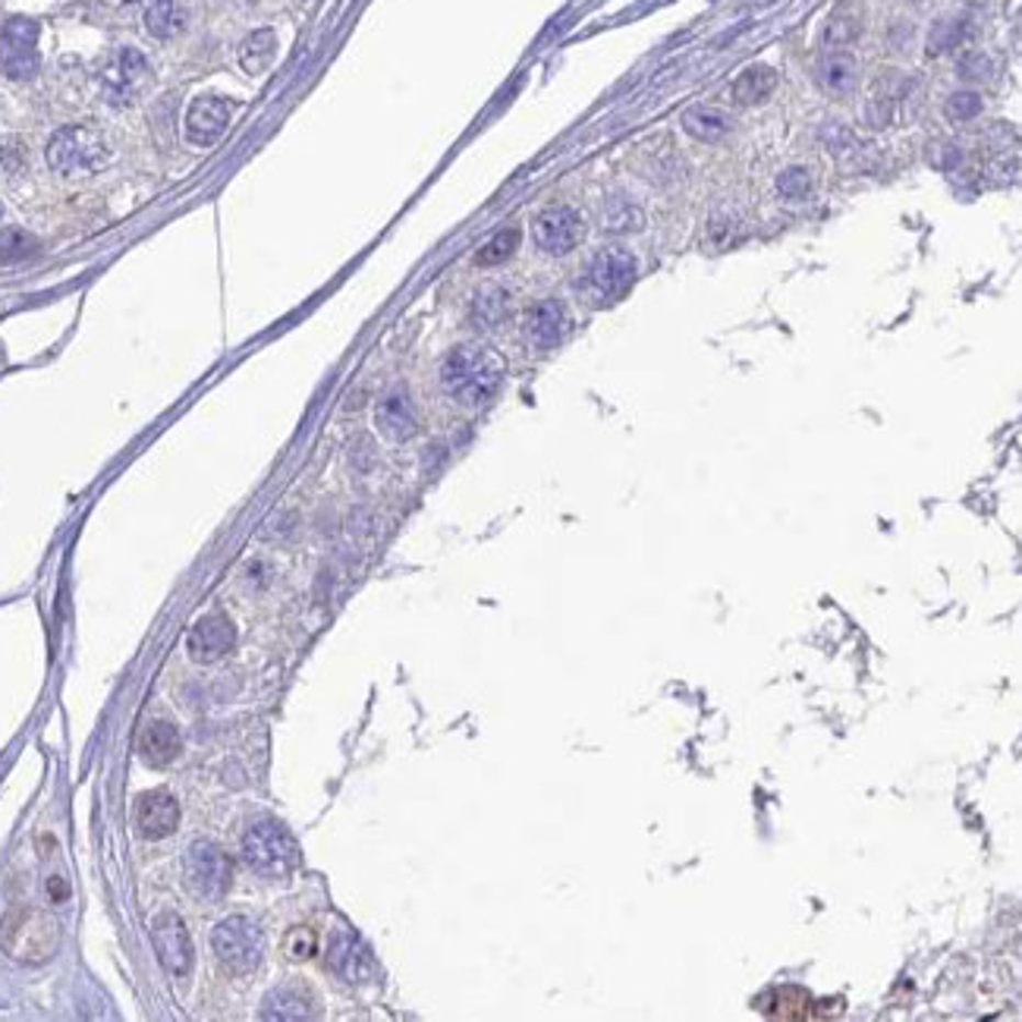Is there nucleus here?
<instances>
[{
  "instance_id": "29",
  "label": "nucleus",
  "mask_w": 1022,
  "mask_h": 1022,
  "mask_svg": "<svg viewBox=\"0 0 1022 1022\" xmlns=\"http://www.w3.org/2000/svg\"><path fill=\"white\" fill-rule=\"evenodd\" d=\"M318 953V934L312 929H290L283 937V956L287 959H312Z\"/></svg>"
},
{
  "instance_id": "3",
  "label": "nucleus",
  "mask_w": 1022,
  "mask_h": 1022,
  "mask_svg": "<svg viewBox=\"0 0 1022 1022\" xmlns=\"http://www.w3.org/2000/svg\"><path fill=\"white\" fill-rule=\"evenodd\" d=\"M243 856L261 878L283 881L300 865V846L280 821H258L243 840Z\"/></svg>"
},
{
  "instance_id": "8",
  "label": "nucleus",
  "mask_w": 1022,
  "mask_h": 1022,
  "mask_svg": "<svg viewBox=\"0 0 1022 1022\" xmlns=\"http://www.w3.org/2000/svg\"><path fill=\"white\" fill-rule=\"evenodd\" d=\"M532 236L541 252L566 256V252H573L582 243L585 224H582L580 211L566 209V205H554V209H544L535 217Z\"/></svg>"
},
{
  "instance_id": "12",
  "label": "nucleus",
  "mask_w": 1022,
  "mask_h": 1022,
  "mask_svg": "<svg viewBox=\"0 0 1022 1022\" xmlns=\"http://www.w3.org/2000/svg\"><path fill=\"white\" fill-rule=\"evenodd\" d=\"M151 937H155V947H158L164 966L173 976H187L189 966H192V937H189L187 922L173 909L158 912V919L151 925Z\"/></svg>"
},
{
  "instance_id": "14",
  "label": "nucleus",
  "mask_w": 1022,
  "mask_h": 1022,
  "mask_svg": "<svg viewBox=\"0 0 1022 1022\" xmlns=\"http://www.w3.org/2000/svg\"><path fill=\"white\" fill-rule=\"evenodd\" d=\"M233 645H236V627H233L231 617H224V614L202 617L192 627L187 642L192 661H199V664H209V661H217V658L231 654Z\"/></svg>"
},
{
  "instance_id": "18",
  "label": "nucleus",
  "mask_w": 1022,
  "mask_h": 1022,
  "mask_svg": "<svg viewBox=\"0 0 1022 1022\" xmlns=\"http://www.w3.org/2000/svg\"><path fill=\"white\" fill-rule=\"evenodd\" d=\"M318 1013V1000L308 995L303 985H283L265 998V1020H312Z\"/></svg>"
},
{
  "instance_id": "15",
  "label": "nucleus",
  "mask_w": 1022,
  "mask_h": 1022,
  "mask_svg": "<svg viewBox=\"0 0 1022 1022\" xmlns=\"http://www.w3.org/2000/svg\"><path fill=\"white\" fill-rule=\"evenodd\" d=\"M136 828L148 840L170 836L180 828V806L167 790H148L136 799Z\"/></svg>"
},
{
  "instance_id": "19",
  "label": "nucleus",
  "mask_w": 1022,
  "mask_h": 1022,
  "mask_svg": "<svg viewBox=\"0 0 1022 1022\" xmlns=\"http://www.w3.org/2000/svg\"><path fill=\"white\" fill-rule=\"evenodd\" d=\"M139 752L142 759L151 767L170 765V762L183 752V737H180V730H177L173 723L155 720V723H148V727L142 730Z\"/></svg>"
},
{
  "instance_id": "33",
  "label": "nucleus",
  "mask_w": 1022,
  "mask_h": 1022,
  "mask_svg": "<svg viewBox=\"0 0 1022 1022\" xmlns=\"http://www.w3.org/2000/svg\"><path fill=\"white\" fill-rule=\"evenodd\" d=\"M0 224H3V202H0Z\"/></svg>"
},
{
  "instance_id": "13",
  "label": "nucleus",
  "mask_w": 1022,
  "mask_h": 1022,
  "mask_svg": "<svg viewBox=\"0 0 1022 1022\" xmlns=\"http://www.w3.org/2000/svg\"><path fill=\"white\" fill-rule=\"evenodd\" d=\"M231 126V101L217 94H199L187 111V139L199 148H209Z\"/></svg>"
},
{
  "instance_id": "16",
  "label": "nucleus",
  "mask_w": 1022,
  "mask_h": 1022,
  "mask_svg": "<svg viewBox=\"0 0 1022 1022\" xmlns=\"http://www.w3.org/2000/svg\"><path fill=\"white\" fill-rule=\"evenodd\" d=\"M570 330V315L558 300H544L529 312V322H526V334L538 349L558 347L560 340L566 337Z\"/></svg>"
},
{
  "instance_id": "25",
  "label": "nucleus",
  "mask_w": 1022,
  "mask_h": 1022,
  "mask_svg": "<svg viewBox=\"0 0 1022 1022\" xmlns=\"http://www.w3.org/2000/svg\"><path fill=\"white\" fill-rule=\"evenodd\" d=\"M274 50H278L274 32L258 29V32H252V35L243 42V47H239V64H243V70L246 72H261L274 60Z\"/></svg>"
},
{
  "instance_id": "22",
  "label": "nucleus",
  "mask_w": 1022,
  "mask_h": 1022,
  "mask_svg": "<svg viewBox=\"0 0 1022 1022\" xmlns=\"http://www.w3.org/2000/svg\"><path fill=\"white\" fill-rule=\"evenodd\" d=\"M862 35V7L860 3H840L831 20L824 25V45L831 50H843L846 45H853Z\"/></svg>"
},
{
  "instance_id": "11",
  "label": "nucleus",
  "mask_w": 1022,
  "mask_h": 1022,
  "mask_svg": "<svg viewBox=\"0 0 1022 1022\" xmlns=\"http://www.w3.org/2000/svg\"><path fill=\"white\" fill-rule=\"evenodd\" d=\"M38 25L29 20H13L0 32V70L13 79H29L38 70V54H35Z\"/></svg>"
},
{
  "instance_id": "10",
  "label": "nucleus",
  "mask_w": 1022,
  "mask_h": 1022,
  "mask_svg": "<svg viewBox=\"0 0 1022 1022\" xmlns=\"http://www.w3.org/2000/svg\"><path fill=\"white\" fill-rule=\"evenodd\" d=\"M327 966L337 978H344L347 985H366L374 976L372 951L362 944V937H356L349 929H337L327 947Z\"/></svg>"
},
{
  "instance_id": "20",
  "label": "nucleus",
  "mask_w": 1022,
  "mask_h": 1022,
  "mask_svg": "<svg viewBox=\"0 0 1022 1022\" xmlns=\"http://www.w3.org/2000/svg\"><path fill=\"white\" fill-rule=\"evenodd\" d=\"M818 82L828 94H850L860 82V64L846 50H831L818 64Z\"/></svg>"
},
{
  "instance_id": "23",
  "label": "nucleus",
  "mask_w": 1022,
  "mask_h": 1022,
  "mask_svg": "<svg viewBox=\"0 0 1022 1022\" xmlns=\"http://www.w3.org/2000/svg\"><path fill=\"white\" fill-rule=\"evenodd\" d=\"M774 86H777V72L765 67V64H755V67H749L737 76V82H733V101L737 104H743V108H752V104H762L767 94L774 92Z\"/></svg>"
},
{
  "instance_id": "27",
  "label": "nucleus",
  "mask_w": 1022,
  "mask_h": 1022,
  "mask_svg": "<svg viewBox=\"0 0 1022 1022\" xmlns=\"http://www.w3.org/2000/svg\"><path fill=\"white\" fill-rule=\"evenodd\" d=\"M516 246H519V231L510 227V231H501L491 243L482 246V252L475 256L479 265H501V261H507V258L516 252Z\"/></svg>"
},
{
  "instance_id": "6",
  "label": "nucleus",
  "mask_w": 1022,
  "mask_h": 1022,
  "mask_svg": "<svg viewBox=\"0 0 1022 1022\" xmlns=\"http://www.w3.org/2000/svg\"><path fill=\"white\" fill-rule=\"evenodd\" d=\"M211 951L231 973H252L265 953V934L252 919L231 916L211 931Z\"/></svg>"
},
{
  "instance_id": "4",
  "label": "nucleus",
  "mask_w": 1022,
  "mask_h": 1022,
  "mask_svg": "<svg viewBox=\"0 0 1022 1022\" xmlns=\"http://www.w3.org/2000/svg\"><path fill=\"white\" fill-rule=\"evenodd\" d=\"M108 161H111L108 142L89 126H64L47 142V164L64 177L98 173L108 167Z\"/></svg>"
},
{
  "instance_id": "5",
  "label": "nucleus",
  "mask_w": 1022,
  "mask_h": 1022,
  "mask_svg": "<svg viewBox=\"0 0 1022 1022\" xmlns=\"http://www.w3.org/2000/svg\"><path fill=\"white\" fill-rule=\"evenodd\" d=\"M632 280H636V256L624 246H607L588 261L582 293L592 305H610L629 293Z\"/></svg>"
},
{
  "instance_id": "21",
  "label": "nucleus",
  "mask_w": 1022,
  "mask_h": 1022,
  "mask_svg": "<svg viewBox=\"0 0 1022 1022\" xmlns=\"http://www.w3.org/2000/svg\"><path fill=\"white\" fill-rule=\"evenodd\" d=\"M683 130L698 142H723L733 133V120L718 108H689L683 114Z\"/></svg>"
},
{
  "instance_id": "26",
  "label": "nucleus",
  "mask_w": 1022,
  "mask_h": 1022,
  "mask_svg": "<svg viewBox=\"0 0 1022 1022\" xmlns=\"http://www.w3.org/2000/svg\"><path fill=\"white\" fill-rule=\"evenodd\" d=\"M507 312H510V296H507V290L491 287V290H482V296L475 300V318L485 327L501 325V322L507 318Z\"/></svg>"
},
{
  "instance_id": "9",
  "label": "nucleus",
  "mask_w": 1022,
  "mask_h": 1022,
  "mask_svg": "<svg viewBox=\"0 0 1022 1022\" xmlns=\"http://www.w3.org/2000/svg\"><path fill=\"white\" fill-rule=\"evenodd\" d=\"M148 79H151L148 60L142 57L139 50L126 47V50H120L114 60L104 67V72H101V89H104V98H108L111 104H130V101L148 86Z\"/></svg>"
},
{
  "instance_id": "28",
  "label": "nucleus",
  "mask_w": 1022,
  "mask_h": 1022,
  "mask_svg": "<svg viewBox=\"0 0 1022 1022\" xmlns=\"http://www.w3.org/2000/svg\"><path fill=\"white\" fill-rule=\"evenodd\" d=\"M38 249V239L29 236L25 231H3L0 233V261H23Z\"/></svg>"
},
{
  "instance_id": "17",
  "label": "nucleus",
  "mask_w": 1022,
  "mask_h": 1022,
  "mask_svg": "<svg viewBox=\"0 0 1022 1022\" xmlns=\"http://www.w3.org/2000/svg\"><path fill=\"white\" fill-rule=\"evenodd\" d=\"M378 428L384 431V438L391 441H406L416 435V409H413V400L406 396V391H391L378 403Z\"/></svg>"
},
{
  "instance_id": "31",
  "label": "nucleus",
  "mask_w": 1022,
  "mask_h": 1022,
  "mask_svg": "<svg viewBox=\"0 0 1022 1022\" xmlns=\"http://www.w3.org/2000/svg\"><path fill=\"white\" fill-rule=\"evenodd\" d=\"M978 114H981V94L956 92L951 101H947V116H951V120H959V123H963V120H973V116Z\"/></svg>"
},
{
  "instance_id": "1",
  "label": "nucleus",
  "mask_w": 1022,
  "mask_h": 1022,
  "mask_svg": "<svg viewBox=\"0 0 1022 1022\" xmlns=\"http://www.w3.org/2000/svg\"><path fill=\"white\" fill-rule=\"evenodd\" d=\"M504 359L491 347H457L441 366V384L463 406H485L504 384Z\"/></svg>"
},
{
  "instance_id": "2",
  "label": "nucleus",
  "mask_w": 1022,
  "mask_h": 1022,
  "mask_svg": "<svg viewBox=\"0 0 1022 1022\" xmlns=\"http://www.w3.org/2000/svg\"><path fill=\"white\" fill-rule=\"evenodd\" d=\"M60 947L57 919L35 907H13L0 919V951L16 963H47Z\"/></svg>"
},
{
  "instance_id": "30",
  "label": "nucleus",
  "mask_w": 1022,
  "mask_h": 1022,
  "mask_svg": "<svg viewBox=\"0 0 1022 1022\" xmlns=\"http://www.w3.org/2000/svg\"><path fill=\"white\" fill-rule=\"evenodd\" d=\"M777 189H780V195L784 199H806L809 195V189H812V180H809V173H806V167H790V170H784L780 177H777Z\"/></svg>"
},
{
  "instance_id": "7",
  "label": "nucleus",
  "mask_w": 1022,
  "mask_h": 1022,
  "mask_svg": "<svg viewBox=\"0 0 1022 1022\" xmlns=\"http://www.w3.org/2000/svg\"><path fill=\"white\" fill-rule=\"evenodd\" d=\"M233 884V860L209 840H195L187 853V887L202 900H221Z\"/></svg>"
},
{
  "instance_id": "32",
  "label": "nucleus",
  "mask_w": 1022,
  "mask_h": 1022,
  "mask_svg": "<svg viewBox=\"0 0 1022 1022\" xmlns=\"http://www.w3.org/2000/svg\"><path fill=\"white\" fill-rule=\"evenodd\" d=\"M47 897H50L54 903H64V900L70 897V884L64 881L60 875H50V878H47Z\"/></svg>"
},
{
  "instance_id": "24",
  "label": "nucleus",
  "mask_w": 1022,
  "mask_h": 1022,
  "mask_svg": "<svg viewBox=\"0 0 1022 1022\" xmlns=\"http://www.w3.org/2000/svg\"><path fill=\"white\" fill-rule=\"evenodd\" d=\"M145 25H148V32H151L155 38H173V35L187 25L183 7H180L177 0H148V7H145Z\"/></svg>"
}]
</instances>
